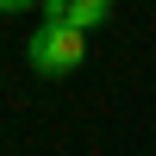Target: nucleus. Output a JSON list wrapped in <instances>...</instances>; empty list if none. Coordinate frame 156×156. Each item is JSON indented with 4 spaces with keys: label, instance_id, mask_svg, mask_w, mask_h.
Masks as SVG:
<instances>
[{
    "label": "nucleus",
    "instance_id": "nucleus-3",
    "mask_svg": "<svg viewBox=\"0 0 156 156\" xmlns=\"http://www.w3.org/2000/svg\"><path fill=\"white\" fill-rule=\"evenodd\" d=\"M37 12H44V25H69V0H37Z\"/></svg>",
    "mask_w": 156,
    "mask_h": 156
},
{
    "label": "nucleus",
    "instance_id": "nucleus-1",
    "mask_svg": "<svg viewBox=\"0 0 156 156\" xmlns=\"http://www.w3.org/2000/svg\"><path fill=\"white\" fill-rule=\"evenodd\" d=\"M25 62H31V75H44V81H62V75H75L87 62V31L81 25H37V31L25 37Z\"/></svg>",
    "mask_w": 156,
    "mask_h": 156
},
{
    "label": "nucleus",
    "instance_id": "nucleus-2",
    "mask_svg": "<svg viewBox=\"0 0 156 156\" xmlns=\"http://www.w3.org/2000/svg\"><path fill=\"white\" fill-rule=\"evenodd\" d=\"M106 19H112V0H69V25L81 31H100Z\"/></svg>",
    "mask_w": 156,
    "mask_h": 156
},
{
    "label": "nucleus",
    "instance_id": "nucleus-4",
    "mask_svg": "<svg viewBox=\"0 0 156 156\" xmlns=\"http://www.w3.org/2000/svg\"><path fill=\"white\" fill-rule=\"evenodd\" d=\"M37 6V0H0V12H6V19H12V12H31Z\"/></svg>",
    "mask_w": 156,
    "mask_h": 156
}]
</instances>
